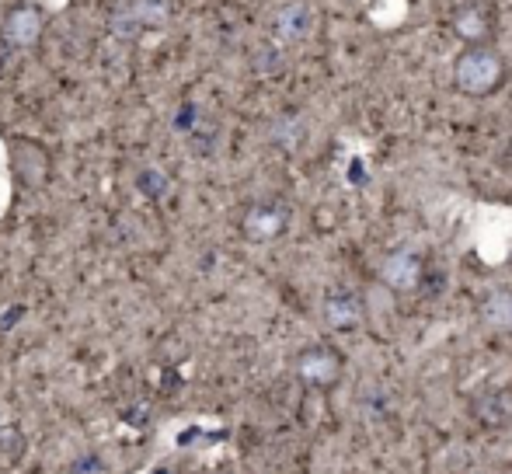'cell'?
Masks as SVG:
<instances>
[{
  "label": "cell",
  "instance_id": "1",
  "mask_svg": "<svg viewBox=\"0 0 512 474\" xmlns=\"http://www.w3.org/2000/svg\"><path fill=\"white\" fill-rule=\"evenodd\" d=\"M453 88L467 98H488L506 84V60L492 42L481 46H464L453 56Z\"/></svg>",
  "mask_w": 512,
  "mask_h": 474
},
{
  "label": "cell",
  "instance_id": "2",
  "mask_svg": "<svg viewBox=\"0 0 512 474\" xmlns=\"http://www.w3.org/2000/svg\"><path fill=\"white\" fill-rule=\"evenodd\" d=\"M171 18V0H122L112 14V32L119 39H140L150 28H164Z\"/></svg>",
  "mask_w": 512,
  "mask_h": 474
},
{
  "label": "cell",
  "instance_id": "3",
  "mask_svg": "<svg viewBox=\"0 0 512 474\" xmlns=\"http://www.w3.org/2000/svg\"><path fill=\"white\" fill-rule=\"evenodd\" d=\"M314 25H317V14L307 0H286V4H279L276 18H272V32H276L279 46H300V42H307Z\"/></svg>",
  "mask_w": 512,
  "mask_h": 474
},
{
  "label": "cell",
  "instance_id": "4",
  "mask_svg": "<svg viewBox=\"0 0 512 474\" xmlns=\"http://www.w3.org/2000/svg\"><path fill=\"white\" fill-rule=\"evenodd\" d=\"M422 276H425V265L415 251L408 248H398L380 262V283L394 293H415L422 286Z\"/></svg>",
  "mask_w": 512,
  "mask_h": 474
},
{
  "label": "cell",
  "instance_id": "5",
  "mask_svg": "<svg viewBox=\"0 0 512 474\" xmlns=\"http://www.w3.org/2000/svg\"><path fill=\"white\" fill-rule=\"evenodd\" d=\"M241 227H244V237H248V241L269 244V241H276L286 227H290V210H286L283 203L265 199V203H255L248 213H244Z\"/></svg>",
  "mask_w": 512,
  "mask_h": 474
},
{
  "label": "cell",
  "instance_id": "6",
  "mask_svg": "<svg viewBox=\"0 0 512 474\" xmlns=\"http://www.w3.org/2000/svg\"><path fill=\"white\" fill-rule=\"evenodd\" d=\"M297 373L310 387H331L342 377V356L328 346H310L297 359Z\"/></svg>",
  "mask_w": 512,
  "mask_h": 474
},
{
  "label": "cell",
  "instance_id": "7",
  "mask_svg": "<svg viewBox=\"0 0 512 474\" xmlns=\"http://www.w3.org/2000/svg\"><path fill=\"white\" fill-rule=\"evenodd\" d=\"M450 28H453V35L464 42V46H481V42L492 39L495 18H492V11H488L485 4L471 0V4H460L457 11H453Z\"/></svg>",
  "mask_w": 512,
  "mask_h": 474
},
{
  "label": "cell",
  "instance_id": "8",
  "mask_svg": "<svg viewBox=\"0 0 512 474\" xmlns=\"http://www.w3.org/2000/svg\"><path fill=\"white\" fill-rule=\"evenodd\" d=\"M42 39V11L32 4H21L7 14L4 21V42L14 49H28Z\"/></svg>",
  "mask_w": 512,
  "mask_h": 474
},
{
  "label": "cell",
  "instance_id": "9",
  "mask_svg": "<svg viewBox=\"0 0 512 474\" xmlns=\"http://www.w3.org/2000/svg\"><path fill=\"white\" fill-rule=\"evenodd\" d=\"M321 318L331 332H352L363 325V300L352 293H331L321 304Z\"/></svg>",
  "mask_w": 512,
  "mask_h": 474
},
{
  "label": "cell",
  "instance_id": "10",
  "mask_svg": "<svg viewBox=\"0 0 512 474\" xmlns=\"http://www.w3.org/2000/svg\"><path fill=\"white\" fill-rule=\"evenodd\" d=\"M269 140L283 150H297L300 143H304V119H300L297 112H283V116H276V122L269 126Z\"/></svg>",
  "mask_w": 512,
  "mask_h": 474
},
{
  "label": "cell",
  "instance_id": "11",
  "mask_svg": "<svg viewBox=\"0 0 512 474\" xmlns=\"http://www.w3.org/2000/svg\"><path fill=\"white\" fill-rule=\"evenodd\" d=\"M481 318H485V325L499 328V332H512V293H492L481 304Z\"/></svg>",
  "mask_w": 512,
  "mask_h": 474
},
{
  "label": "cell",
  "instance_id": "12",
  "mask_svg": "<svg viewBox=\"0 0 512 474\" xmlns=\"http://www.w3.org/2000/svg\"><path fill=\"white\" fill-rule=\"evenodd\" d=\"M136 189H140L147 199H164V196H168V189H171V182H168V175H164V171L143 168L140 175H136Z\"/></svg>",
  "mask_w": 512,
  "mask_h": 474
},
{
  "label": "cell",
  "instance_id": "13",
  "mask_svg": "<svg viewBox=\"0 0 512 474\" xmlns=\"http://www.w3.org/2000/svg\"><path fill=\"white\" fill-rule=\"evenodd\" d=\"M70 474H105V461L98 454H81L74 461V468H70Z\"/></svg>",
  "mask_w": 512,
  "mask_h": 474
}]
</instances>
